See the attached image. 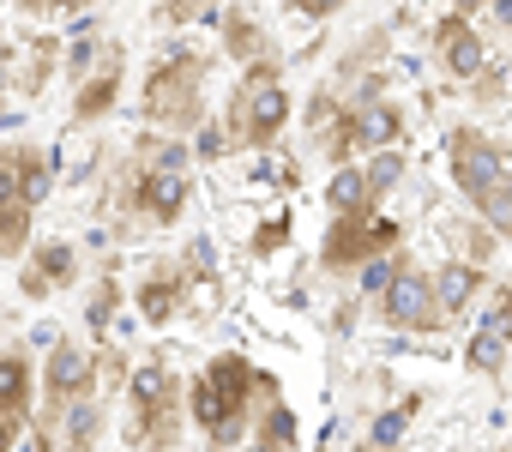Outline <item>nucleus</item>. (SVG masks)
Returning <instances> with one entry per match:
<instances>
[{
	"instance_id": "nucleus-19",
	"label": "nucleus",
	"mask_w": 512,
	"mask_h": 452,
	"mask_svg": "<svg viewBox=\"0 0 512 452\" xmlns=\"http://www.w3.org/2000/svg\"><path fill=\"white\" fill-rule=\"evenodd\" d=\"M410 410H416V404H398L392 416H380V422H374V440H380V446H392V440L404 434V422H410Z\"/></svg>"
},
{
	"instance_id": "nucleus-14",
	"label": "nucleus",
	"mask_w": 512,
	"mask_h": 452,
	"mask_svg": "<svg viewBox=\"0 0 512 452\" xmlns=\"http://www.w3.org/2000/svg\"><path fill=\"white\" fill-rule=\"evenodd\" d=\"M356 133H362L368 145H386V139H398V115H392V109H368Z\"/></svg>"
},
{
	"instance_id": "nucleus-22",
	"label": "nucleus",
	"mask_w": 512,
	"mask_h": 452,
	"mask_svg": "<svg viewBox=\"0 0 512 452\" xmlns=\"http://www.w3.org/2000/svg\"><path fill=\"white\" fill-rule=\"evenodd\" d=\"M386 181H398V157H374V169H368V187H386Z\"/></svg>"
},
{
	"instance_id": "nucleus-2",
	"label": "nucleus",
	"mask_w": 512,
	"mask_h": 452,
	"mask_svg": "<svg viewBox=\"0 0 512 452\" xmlns=\"http://www.w3.org/2000/svg\"><path fill=\"white\" fill-rule=\"evenodd\" d=\"M145 115L151 121H199V61L193 55H163V67L145 85Z\"/></svg>"
},
{
	"instance_id": "nucleus-16",
	"label": "nucleus",
	"mask_w": 512,
	"mask_h": 452,
	"mask_svg": "<svg viewBox=\"0 0 512 452\" xmlns=\"http://www.w3.org/2000/svg\"><path fill=\"white\" fill-rule=\"evenodd\" d=\"M470 368H500V332L482 326V338L470 344Z\"/></svg>"
},
{
	"instance_id": "nucleus-10",
	"label": "nucleus",
	"mask_w": 512,
	"mask_h": 452,
	"mask_svg": "<svg viewBox=\"0 0 512 452\" xmlns=\"http://www.w3.org/2000/svg\"><path fill=\"white\" fill-rule=\"evenodd\" d=\"M91 386V356L85 350H55V362H49V392L55 398H79Z\"/></svg>"
},
{
	"instance_id": "nucleus-27",
	"label": "nucleus",
	"mask_w": 512,
	"mask_h": 452,
	"mask_svg": "<svg viewBox=\"0 0 512 452\" xmlns=\"http://www.w3.org/2000/svg\"><path fill=\"white\" fill-rule=\"evenodd\" d=\"M458 13H476V0H458Z\"/></svg>"
},
{
	"instance_id": "nucleus-8",
	"label": "nucleus",
	"mask_w": 512,
	"mask_h": 452,
	"mask_svg": "<svg viewBox=\"0 0 512 452\" xmlns=\"http://www.w3.org/2000/svg\"><path fill=\"white\" fill-rule=\"evenodd\" d=\"M139 205H145L157 223H169V217L187 205V181H181V169H151V175L139 181Z\"/></svg>"
},
{
	"instance_id": "nucleus-24",
	"label": "nucleus",
	"mask_w": 512,
	"mask_h": 452,
	"mask_svg": "<svg viewBox=\"0 0 512 452\" xmlns=\"http://www.w3.org/2000/svg\"><path fill=\"white\" fill-rule=\"evenodd\" d=\"M193 7H205V0H169V19H199Z\"/></svg>"
},
{
	"instance_id": "nucleus-3",
	"label": "nucleus",
	"mask_w": 512,
	"mask_h": 452,
	"mask_svg": "<svg viewBox=\"0 0 512 452\" xmlns=\"http://www.w3.org/2000/svg\"><path fill=\"white\" fill-rule=\"evenodd\" d=\"M284 85H278V73L272 67H253L247 73V85H241V103H235V139H247V145H272V133L284 127Z\"/></svg>"
},
{
	"instance_id": "nucleus-17",
	"label": "nucleus",
	"mask_w": 512,
	"mask_h": 452,
	"mask_svg": "<svg viewBox=\"0 0 512 452\" xmlns=\"http://www.w3.org/2000/svg\"><path fill=\"white\" fill-rule=\"evenodd\" d=\"M109 97H115V79L85 85V91H79V115H103V109H109Z\"/></svg>"
},
{
	"instance_id": "nucleus-7",
	"label": "nucleus",
	"mask_w": 512,
	"mask_h": 452,
	"mask_svg": "<svg viewBox=\"0 0 512 452\" xmlns=\"http://www.w3.org/2000/svg\"><path fill=\"white\" fill-rule=\"evenodd\" d=\"M452 169H458V187L470 193V199H482V193H494L500 187V157L482 145V139H470V133H452Z\"/></svg>"
},
{
	"instance_id": "nucleus-5",
	"label": "nucleus",
	"mask_w": 512,
	"mask_h": 452,
	"mask_svg": "<svg viewBox=\"0 0 512 452\" xmlns=\"http://www.w3.org/2000/svg\"><path fill=\"white\" fill-rule=\"evenodd\" d=\"M133 434L139 440H157V446L175 440V386H169L163 368H145L133 380Z\"/></svg>"
},
{
	"instance_id": "nucleus-26",
	"label": "nucleus",
	"mask_w": 512,
	"mask_h": 452,
	"mask_svg": "<svg viewBox=\"0 0 512 452\" xmlns=\"http://www.w3.org/2000/svg\"><path fill=\"white\" fill-rule=\"evenodd\" d=\"M338 0H302V13H332Z\"/></svg>"
},
{
	"instance_id": "nucleus-12",
	"label": "nucleus",
	"mask_w": 512,
	"mask_h": 452,
	"mask_svg": "<svg viewBox=\"0 0 512 452\" xmlns=\"http://www.w3.org/2000/svg\"><path fill=\"white\" fill-rule=\"evenodd\" d=\"M470 296H476V272H470V266H446V272H440V284H434V302L464 308Z\"/></svg>"
},
{
	"instance_id": "nucleus-25",
	"label": "nucleus",
	"mask_w": 512,
	"mask_h": 452,
	"mask_svg": "<svg viewBox=\"0 0 512 452\" xmlns=\"http://www.w3.org/2000/svg\"><path fill=\"white\" fill-rule=\"evenodd\" d=\"M31 13H61V7H73V0H25Z\"/></svg>"
},
{
	"instance_id": "nucleus-6",
	"label": "nucleus",
	"mask_w": 512,
	"mask_h": 452,
	"mask_svg": "<svg viewBox=\"0 0 512 452\" xmlns=\"http://www.w3.org/2000/svg\"><path fill=\"white\" fill-rule=\"evenodd\" d=\"M380 302H386V320H392V326H410V332H428V326H440L434 290H428V278H416V272L392 278V284L380 290Z\"/></svg>"
},
{
	"instance_id": "nucleus-28",
	"label": "nucleus",
	"mask_w": 512,
	"mask_h": 452,
	"mask_svg": "<svg viewBox=\"0 0 512 452\" xmlns=\"http://www.w3.org/2000/svg\"><path fill=\"white\" fill-rule=\"evenodd\" d=\"M500 19H512V0H500Z\"/></svg>"
},
{
	"instance_id": "nucleus-18",
	"label": "nucleus",
	"mask_w": 512,
	"mask_h": 452,
	"mask_svg": "<svg viewBox=\"0 0 512 452\" xmlns=\"http://www.w3.org/2000/svg\"><path fill=\"white\" fill-rule=\"evenodd\" d=\"M97 434V410L91 404H73V416H67V440L79 446V440H91Z\"/></svg>"
},
{
	"instance_id": "nucleus-13",
	"label": "nucleus",
	"mask_w": 512,
	"mask_h": 452,
	"mask_svg": "<svg viewBox=\"0 0 512 452\" xmlns=\"http://www.w3.org/2000/svg\"><path fill=\"white\" fill-rule=\"evenodd\" d=\"M260 440H266V446H290V440H296V416H290L284 404H272L266 422H260Z\"/></svg>"
},
{
	"instance_id": "nucleus-23",
	"label": "nucleus",
	"mask_w": 512,
	"mask_h": 452,
	"mask_svg": "<svg viewBox=\"0 0 512 452\" xmlns=\"http://www.w3.org/2000/svg\"><path fill=\"white\" fill-rule=\"evenodd\" d=\"M494 320H500V332H506V338H512V290H506V296H500V302H494Z\"/></svg>"
},
{
	"instance_id": "nucleus-4",
	"label": "nucleus",
	"mask_w": 512,
	"mask_h": 452,
	"mask_svg": "<svg viewBox=\"0 0 512 452\" xmlns=\"http://www.w3.org/2000/svg\"><path fill=\"white\" fill-rule=\"evenodd\" d=\"M398 242V230L380 217V211H338V230L326 236V266H350V260H362V254H380V248H392Z\"/></svg>"
},
{
	"instance_id": "nucleus-20",
	"label": "nucleus",
	"mask_w": 512,
	"mask_h": 452,
	"mask_svg": "<svg viewBox=\"0 0 512 452\" xmlns=\"http://www.w3.org/2000/svg\"><path fill=\"white\" fill-rule=\"evenodd\" d=\"M392 278H398V272H392V260H386V254H380V260H374V266H368V272H362V284H368V290H374V296H380V290H386V284H392Z\"/></svg>"
},
{
	"instance_id": "nucleus-1",
	"label": "nucleus",
	"mask_w": 512,
	"mask_h": 452,
	"mask_svg": "<svg viewBox=\"0 0 512 452\" xmlns=\"http://www.w3.org/2000/svg\"><path fill=\"white\" fill-rule=\"evenodd\" d=\"M247 386H253V374H247L241 356H223V362H211L193 380V422L217 446H235L241 440V428H247Z\"/></svg>"
},
{
	"instance_id": "nucleus-11",
	"label": "nucleus",
	"mask_w": 512,
	"mask_h": 452,
	"mask_svg": "<svg viewBox=\"0 0 512 452\" xmlns=\"http://www.w3.org/2000/svg\"><path fill=\"white\" fill-rule=\"evenodd\" d=\"M326 199H332V211H362V205H368V175L338 169V175H332V187H326Z\"/></svg>"
},
{
	"instance_id": "nucleus-21",
	"label": "nucleus",
	"mask_w": 512,
	"mask_h": 452,
	"mask_svg": "<svg viewBox=\"0 0 512 452\" xmlns=\"http://www.w3.org/2000/svg\"><path fill=\"white\" fill-rule=\"evenodd\" d=\"M43 272H49V278H67V272H73V254H67V248H43Z\"/></svg>"
},
{
	"instance_id": "nucleus-9",
	"label": "nucleus",
	"mask_w": 512,
	"mask_h": 452,
	"mask_svg": "<svg viewBox=\"0 0 512 452\" xmlns=\"http://www.w3.org/2000/svg\"><path fill=\"white\" fill-rule=\"evenodd\" d=\"M440 55H446V67L464 73V79L482 67V43H476V31L464 25V13H452V19L440 25Z\"/></svg>"
},
{
	"instance_id": "nucleus-15",
	"label": "nucleus",
	"mask_w": 512,
	"mask_h": 452,
	"mask_svg": "<svg viewBox=\"0 0 512 452\" xmlns=\"http://www.w3.org/2000/svg\"><path fill=\"white\" fill-rule=\"evenodd\" d=\"M139 308H145V320H169V308H175V284H151V290L139 296Z\"/></svg>"
}]
</instances>
